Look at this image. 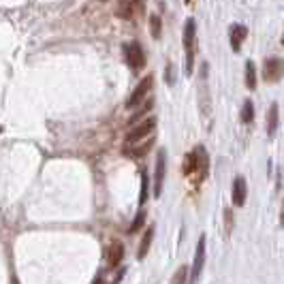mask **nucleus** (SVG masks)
<instances>
[{"instance_id": "obj_4", "label": "nucleus", "mask_w": 284, "mask_h": 284, "mask_svg": "<svg viewBox=\"0 0 284 284\" xmlns=\"http://www.w3.org/2000/svg\"><path fill=\"white\" fill-rule=\"evenodd\" d=\"M124 54H126V62H128V67H131L133 71H141L145 67L143 47H141V43H137V41L124 45Z\"/></svg>"}, {"instance_id": "obj_19", "label": "nucleus", "mask_w": 284, "mask_h": 284, "mask_svg": "<svg viewBox=\"0 0 284 284\" xmlns=\"http://www.w3.org/2000/svg\"><path fill=\"white\" fill-rule=\"evenodd\" d=\"M252 120H254V105H252V100H246L244 107H241V122L250 124Z\"/></svg>"}, {"instance_id": "obj_22", "label": "nucleus", "mask_w": 284, "mask_h": 284, "mask_svg": "<svg viewBox=\"0 0 284 284\" xmlns=\"http://www.w3.org/2000/svg\"><path fill=\"white\" fill-rule=\"evenodd\" d=\"M186 278H188V267L184 265V267H180L175 271L173 280H171V284H186Z\"/></svg>"}, {"instance_id": "obj_25", "label": "nucleus", "mask_w": 284, "mask_h": 284, "mask_svg": "<svg viewBox=\"0 0 284 284\" xmlns=\"http://www.w3.org/2000/svg\"><path fill=\"white\" fill-rule=\"evenodd\" d=\"M224 218H227V231L233 229V214H231V210L224 212Z\"/></svg>"}, {"instance_id": "obj_26", "label": "nucleus", "mask_w": 284, "mask_h": 284, "mask_svg": "<svg viewBox=\"0 0 284 284\" xmlns=\"http://www.w3.org/2000/svg\"><path fill=\"white\" fill-rule=\"evenodd\" d=\"M280 224H284V203H282V214H280Z\"/></svg>"}, {"instance_id": "obj_10", "label": "nucleus", "mask_w": 284, "mask_h": 284, "mask_svg": "<svg viewBox=\"0 0 284 284\" xmlns=\"http://www.w3.org/2000/svg\"><path fill=\"white\" fill-rule=\"evenodd\" d=\"M246 34H248V28L246 26H241V24H235V26H231V49L233 51H239L241 49V43H244V39H246Z\"/></svg>"}, {"instance_id": "obj_9", "label": "nucleus", "mask_w": 284, "mask_h": 284, "mask_svg": "<svg viewBox=\"0 0 284 284\" xmlns=\"http://www.w3.org/2000/svg\"><path fill=\"white\" fill-rule=\"evenodd\" d=\"M246 194H248V186H246V180L241 175H237L233 180V203L241 208L246 203Z\"/></svg>"}, {"instance_id": "obj_15", "label": "nucleus", "mask_w": 284, "mask_h": 284, "mask_svg": "<svg viewBox=\"0 0 284 284\" xmlns=\"http://www.w3.org/2000/svg\"><path fill=\"white\" fill-rule=\"evenodd\" d=\"M152 107H154V98H147L145 103L141 105V107H139V109H137V111H135V114L131 116V120H128V124H137V122H139V120H141V118H143L145 114H150Z\"/></svg>"}, {"instance_id": "obj_7", "label": "nucleus", "mask_w": 284, "mask_h": 284, "mask_svg": "<svg viewBox=\"0 0 284 284\" xmlns=\"http://www.w3.org/2000/svg\"><path fill=\"white\" fill-rule=\"evenodd\" d=\"M163 184H165V152L161 150L156 156V169H154V197H161L163 194Z\"/></svg>"}, {"instance_id": "obj_23", "label": "nucleus", "mask_w": 284, "mask_h": 284, "mask_svg": "<svg viewBox=\"0 0 284 284\" xmlns=\"http://www.w3.org/2000/svg\"><path fill=\"white\" fill-rule=\"evenodd\" d=\"M145 199H147V175L143 173L141 175V197H139V201L145 203Z\"/></svg>"}, {"instance_id": "obj_20", "label": "nucleus", "mask_w": 284, "mask_h": 284, "mask_svg": "<svg viewBox=\"0 0 284 284\" xmlns=\"http://www.w3.org/2000/svg\"><path fill=\"white\" fill-rule=\"evenodd\" d=\"M199 169V163H197V154H188L186 156V163H184V173L186 175H190V173H194V171Z\"/></svg>"}, {"instance_id": "obj_28", "label": "nucleus", "mask_w": 284, "mask_h": 284, "mask_svg": "<svg viewBox=\"0 0 284 284\" xmlns=\"http://www.w3.org/2000/svg\"><path fill=\"white\" fill-rule=\"evenodd\" d=\"M105 2H107V0H105Z\"/></svg>"}, {"instance_id": "obj_24", "label": "nucleus", "mask_w": 284, "mask_h": 284, "mask_svg": "<svg viewBox=\"0 0 284 284\" xmlns=\"http://www.w3.org/2000/svg\"><path fill=\"white\" fill-rule=\"evenodd\" d=\"M165 81H167V84H173V67H171V64H167V71H165Z\"/></svg>"}, {"instance_id": "obj_5", "label": "nucleus", "mask_w": 284, "mask_h": 284, "mask_svg": "<svg viewBox=\"0 0 284 284\" xmlns=\"http://www.w3.org/2000/svg\"><path fill=\"white\" fill-rule=\"evenodd\" d=\"M284 75V60L282 58H267L263 67V77L267 84H274Z\"/></svg>"}, {"instance_id": "obj_13", "label": "nucleus", "mask_w": 284, "mask_h": 284, "mask_svg": "<svg viewBox=\"0 0 284 284\" xmlns=\"http://www.w3.org/2000/svg\"><path fill=\"white\" fill-rule=\"evenodd\" d=\"M276 131H278V105L274 103L269 107V111H267V135L274 137Z\"/></svg>"}, {"instance_id": "obj_27", "label": "nucleus", "mask_w": 284, "mask_h": 284, "mask_svg": "<svg viewBox=\"0 0 284 284\" xmlns=\"http://www.w3.org/2000/svg\"><path fill=\"white\" fill-rule=\"evenodd\" d=\"M94 284H103V282H100V280H96V282H94Z\"/></svg>"}, {"instance_id": "obj_21", "label": "nucleus", "mask_w": 284, "mask_h": 284, "mask_svg": "<svg viewBox=\"0 0 284 284\" xmlns=\"http://www.w3.org/2000/svg\"><path fill=\"white\" fill-rule=\"evenodd\" d=\"M143 222H145V210H139V212H137V218L133 220L131 229H128V233H137V231H141Z\"/></svg>"}, {"instance_id": "obj_2", "label": "nucleus", "mask_w": 284, "mask_h": 284, "mask_svg": "<svg viewBox=\"0 0 284 284\" xmlns=\"http://www.w3.org/2000/svg\"><path fill=\"white\" fill-rule=\"evenodd\" d=\"M194 43H197V24L190 17L184 26V49H186V73H192V58H194Z\"/></svg>"}, {"instance_id": "obj_11", "label": "nucleus", "mask_w": 284, "mask_h": 284, "mask_svg": "<svg viewBox=\"0 0 284 284\" xmlns=\"http://www.w3.org/2000/svg\"><path fill=\"white\" fill-rule=\"evenodd\" d=\"M135 2H139V0H122L116 9V15L122 17V20H131L135 15Z\"/></svg>"}, {"instance_id": "obj_14", "label": "nucleus", "mask_w": 284, "mask_h": 284, "mask_svg": "<svg viewBox=\"0 0 284 284\" xmlns=\"http://www.w3.org/2000/svg\"><path fill=\"white\" fill-rule=\"evenodd\" d=\"M194 154H197V163H199V175L201 177H205L208 175V152H205V147H197V150H194Z\"/></svg>"}, {"instance_id": "obj_18", "label": "nucleus", "mask_w": 284, "mask_h": 284, "mask_svg": "<svg viewBox=\"0 0 284 284\" xmlns=\"http://www.w3.org/2000/svg\"><path fill=\"white\" fill-rule=\"evenodd\" d=\"M150 34H152V39H156V41L161 39V34H163V22L158 15L150 17Z\"/></svg>"}, {"instance_id": "obj_6", "label": "nucleus", "mask_w": 284, "mask_h": 284, "mask_svg": "<svg viewBox=\"0 0 284 284\" xmlns=\"http://www.w3.org/2000/svg\"><path fill=\"white\" fill-rule=\"evenodd\" d=\"M203 263H205V235L199 237V244H197V254H194V261H192V271H190V284H194L201 276V269H203Z\"/></svg>"}, {"instance_id": "obj_16", "label": "nucleus", "mask_w": 284, "mask_h": 284, "mask_svg": "<svg viewBox=\"0 0 284 284\" xmlns=\"http://www.w3.org/2000/svg\"><path fill=\"white\" fill-rule=\"evenodd\" d=\"M152 143H154V139H145V141H141V143H137L131 150V156L133 158H141V156H145L147 152L152 150Z\"/></svg>"}, {"instance_id": "obj_3", "label": "nucleus", "mask_w": 284, "mask_h": 284, "mask_svg": "<svg viewBox=\"0 0 284 284\" xmlns=\"http://www.w3.org/2000/svg\"><path fill=\"white\" fill-rule=\"evenodd\" d=\"M152 86H154V77L152 75H147V77H143V79L139 81V86L135 88V92L128 96V100H126V109H135V107H139L141 103H145V96H147V92L152 90Z\"/></svg>"}, {"instance_id": "obj_8", "label": "nucleus", "mask_w": 284, "mask_h": 284, "mask_svg": "<svg viewBox=\"0 0 284 284\" xmlns=\"http://www.w3.org/2000/svg\"><path fill=\"white\" fill-rule=\"evenodd\" d=\"M124 259V246L120 241H111L107 246V250H105V261H107V267L109 269H116L118 265L122 263Z\"/></svg>"}, {"instance_id": "obj_12", "label": "nucleus", "mask_w": 284, "mask_h": 284, "mask_svg": "<svg viewBox=\"0 0 284 284\" xmlns=\"http://www.w3.org/2000/svg\"><path fill=\"white\" fill-rule=\"evenodd\" d=\"M152 239H154V227L145 229L143 237H141V244H139V259H145V254H147V250H150V246H152Z\"/></svg>"}, {"instance_id": "obj_1", "label": "nucleus", "mask_w": 284, "mask_h": 284, "mask_svg": "<svg viewBox=\"0 0 284 284\" xmlns=\"http://www.w3.org/2000/svg\"><path fill=\"white\" fill-rule=\"evenodd\" d=\"M154 128H156V118H145L143 122H139L135 128H131L126 135V145H137L141 141L150 139V135L154 133Z\"/></svg>"}, {"instance_id": "obj_17", "label": "nucleus", "mask_w": 284, "mask_h": 284, "mask_svg": "<svg viewBox=\"0 0 284 284\" xmlns=\"http://www.w3.org/2000/svg\"><path fill=\"white\" fill-rule=\"evenodd\" d=\"M246 86L250 88V90L257 88V69H254V62L252 60L246 62Z\"/></svg>"}]
</instances>
